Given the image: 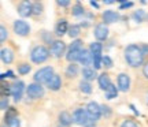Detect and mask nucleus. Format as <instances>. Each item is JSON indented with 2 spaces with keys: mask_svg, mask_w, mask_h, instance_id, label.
<instances>
[{
  "mask_svg": "<svg viewBox=\"0 0 148 127\" xmlns=\"http://www.w3.org/2000/svg\"><path fill=\"white\" fill-rule=\"evenodd\" d=\"M11 94V86L5 82H1V97H8Z\"/></svg>",
  "mask_w": 148,
  "mask_h": 127,
  "instance_id": "obj_29",
  "label": "nucleus"
},
{
  "mask_svg": "<svg viewBox=\"0 0 148 127\" xmlns=\"http://www.w3.org/2000/svg\"><path fill=\"white\" fill-rule=\"evenodd\" d=\"M125 59H126L127 64L132 66V67L141 66L144 62V55L141 52V47L134 45V44L126 47V49H125Z\"/></svg>",
  "mask_w": 148,
  "mask_h": 127,
  "instance_id": "obj_1",
  "label": "nucleus"
},
{
  "mask_svg": "<svg viewBox=\"0 0 148 127\" xmlns=\"http://www.w3.org/2000/svg\"><path fill=\"white\" fill-rule=\"evenodd\" d=\"M42 12V5L40 3H34L33 4V15H40Z\"/></svg>",
  "mask_w": 148,
  "mask_h": 127,
  "instance_id": "obj_34",
  "label": "nucleus"
},
{
  "mask_svg": "<svg viewBox=\"0 0 148 127\" xmlns=\"http://www.w3.org/2000/svg\"><path fill=\"white\" fill-rule=\"evenodd\" d=\"M73 120H74V123H77L78 126H85V127H93L95 126V123L90 122L89 115H88L86 109H82V108H78V109L74 111Z\"/></svg>",
  "mask_w": 148,
  "mask_h": 127,
  "instance_id": "obj_2",
  "label": "nucleus"
},
{
  "mask_svg": "<svg viewBox=\"0 0 148 127\" xmlns=\"http://www.w3.org/2000/svg\"><path fill=\"white\" fill-rule=\"evenodd\" d=\"M5 78H14V73L12 71H7L4 74H1V81H4Z\"/></svg>",
  "mask_w": 148,
  "mask_h": 127,
  "instance_id": "obj_41",
  "label": "nucleus"
},
{
  "mask_svg": "<svg viewBox=\"0 0 148 127\" xmlns=\"http://www.w3.org/2000/svg\"><path fill=\"white\" fill-rule=\"evenodd\" d=\"M101 60H103V58H101L100 55H93V60H92V64H93L95 70H97V69H100V67H101Z\"/></svg>",
  "mask_w": 148,
  "mask_h": 127,
  "instance_id": "obj_31",
  "label": "nucleus"
},
{
  "mask_svg": "<svg viewBox=\"0 0 148 127\" xmlns=\"http://www.w3.org/2000/svg\"><path fill=\"white\" fill-rule=\"evenodd\" d=\"M101 49H103V47H101L100 42H92L89 47V51L92 55H101Z\"/></svg>",
  "mask_w": 148,
  "mask_h": 127,
  "instance_id": "obj_22",
  "label": "nucleus"
},
{
  "mask_svg": "<svg viewBox=\"0 0 148 127\" xmlns=\"http://www.w3.org/2000/svg\"><path fill=\"white\" fill-rule=\"evenodd\" d=\"M69 32V25H67V21L66 19H60L56 23V27H55V33L58 36H63L64 33Z\"/></svg>",
  "mask_w": 148,
  "mask_h": 127,
  "instance_id": "obj_16",
  "label": "nucleus"
},
{
  "mask_svg": "<svg viewBox=\"0 0 148 127\" xmlns=\"http://www.w3.org/2000/svg\"><path fill=\"white\" fill-rule=\"evenodd\" d=\"M145 103H147V104H148V92H147V93H145Z\"/></svg>",
  "mask_w": 148,
  "mask_h": 127,
  "instance_id": "obj_47",
  "label": "nucleus"
},
{
  "mask_svg": "<svg viewBox=\"0 0 148 127\" xmlns=\"http://www.w3.org/2000/svg\"><path fill=\"white\" fill-rule=\"evenodd\" d=\"M58 4L62 7H67V5H70V1L69 0H58Z\"/></svg>",
  "mask_w": 148,
  "mask_h": 127,
  "instance_id": "obj_42",
  "label": "nucleus"
},
{
  "mask_svg": "<svg viewBox=\"0 0 148 127\" xmlns=\"http://www.w3.org/2000/svg\"><path fill=\"white\" fill-rule=\"evenodd\" d=\"M18 14L22 16V18H26V16H30L33 14V4L29 3V1H22L21 4L18 5Z\"/></svg>",
  "mask_w": 148,
  "mask_h": 127,
  "instance_id": "obj_9",
  "label": "nucleus"
},
{
  "mask_svg": "<svg viewBox=\"0 0 148 127\" xmlns=\"http://www.w3.org/2000/svg\"><path fill=\"white\" fill-rule=\"evenodd\" d=\"M29 71H30V66L26 63H22L21 66H18V73L22 75H25V74H29Z\"/></svg>",
  "mask_w": 148,
  "mask_h": 127,
  "instance_id": "obj_32",
  "label": "nucleus"
},
{
  "mask_svg": "<svg viewBox=\"0 0 148 127\" xmlns=\"http://www.w3.org/2000/svg\"><path fill=\"white\" fill-rule=\"evenodd\" d=\"M81 52H82V49H77V51H69L67 55H66V59L69 60V62H75V60H78L79 56H81Z\"/></svg>",
  "mask_w": 148,
  "mask_h": 127,
  "instance_id": "obj_21",
  "label": "nucleus"
},
{
  "mask_svg": "<svg viewBox=\"0 0 148 127\" xmlns=\"http://www.w3.org/2000/svg\"><path fill=\"white\" fill-rule=\"evenodd\" d=\"M53 75L55 74H53L52 67H42V69H40L36 74H34L33 78H34V81H36L37 84L41 85V84H48Z\"/></svg>",
  "mask_w": 148,
  "mask_h": 127,
  "instance_id": "obj_4",
  "label": "nucleus"
},
{
  "mask_svg": "<svg viewBox=\"0 0 148 127\" xmlns=\"http://www.w3.org/2000/svg\"><path fill=\"white\" fill-rule=\"evenodd\" d=\"M0 108H1V111H8V98L7 97H1Z\"/></svg>",
  "mask_w": 148,
  "mask_h": 127,
  "instance_id": "obj_35",
  "label": "nucleus"
},
{
  "mask_svg": "<svg viewBox=\"0 0 148 127\" xmlns=\"http://www.w3.org/2000/svg\"><path fill=\"white\" fill-rule=\"evenodd\" d=\"M118 88L121 92H127L130 88V78L127 74H119L118 75Z\"/></svg>",
  "mask_w": 148,
  "mask_h": 127,
  "instance_id": "obj_12",
  "label": "nucleus"
},
{
  "mask_svg": "<svg viewBox=\"0 0 148 127\" xmlns=\"http://www.w3.org/2000/svg\"><path fill=\"white\" fill-rule=\"evenodd\" d=\"M119 19V14L118 12H115V11L112 10H106L104 12H103V21L107 23H114V22H116Z\"/></svg>",
  "mask_w": 148,
  "mask_h": 127,
  "instance_id": "obj_13",
  "label": "nucleus"
},
{
  "mask_svg": "<svg viewBox=\"0 0 148 127\" xmlns=\"http://www.w3.org/2000/svg\"><path fill=\"white\" fill-rule=\"evenodd\" d=\"M121 127H138V126L133 122V120H130V119H129V120H125V122L122 123Z\"/></svg>",
  "mask_w": 148,
  "mask_h": 127,
  "instance_id": "obj_39",
  "label": "nucleus"
},
{
  "mask_svg": "<svg viewBox=\"0 0 148 127\" xmlns=\"http://www.w3.org/2000/svg\"><path fill=\"white\" fill-rule=\"evenodd\" d=\"M77 49H82V41L81 40H75L71 42V45L69 47V51H77Z\"/></svg>",
  "mask_w": 148,
  "mask_h": 127,
  "instance_id": "obj_33",
  "label": "nucleus"
},
{
  "mask_svg": "<svg viewBox=\"0 0 148 127\" xmlns=\"http://www.w3.org/2000/svg\"><path fill=\"white\" fill-rule=\"evenodd\" d=\"M0 56H1L3 63H5V64L12 63V60H14V52L11 51L10 48H3L1 52H0Z\"/></svg>",
  "mask_w": 148,
  "mask_h": 127,
  "instance_id": "obj_15",
  "label": "nucleus"
},
{
  "mask_svg": "<svg viewBox=\"0 0 148 127\" xmlns=\"http://www.w3.org/2000/svg\"><path fill=\"white\" fill-rule=\"evenodd\" d=\"M77 74H78V66H75L74 63H71L69 67H67V70H66V75L71 78V77H75Z\"/></svg>",
  "mask_w": 148,
  "mask_h": 127,
  "instance_id": "obj_26",
  "label": "nucleus"
},
{
  "mask_svg": "<svg viewBox=\"0 0 148 127\" xmlns=\"http://www.w3.org/2000/svg\"><path fill=\"white\" fill-rule=\"evenodd\" d=\"M14 116H16V111L14 108H8V111L5 113V119H10V117H14Z\"/></svg>",
  "mask_w": 148,
  "mask_h": 127,
  "instance_id": "obj_38",
  "label": "nucleus"
},
{
  "mask_svg": "<svg viewBox=\"0 0 148 127\" xmlns=\"http://www.w3.org/2000/svg\"><path fill=\"white\" fill-rule=\"evenodd\" d=\"M64 49H66V44L63 41H53L52 45H51V53L55 58H60L64 53Z\"/></svg>",
  "mask_w": 148,
  "mask_h": 127,
  "instance_id": "obj_10",
  "label": "nucleus"
},
{
  "mask_svg": "<svg viewBox=\"0 0 148 127\" xmlns=\"http://www.w3.org/2000/svg\"><path fill=\"white\" fill-rule=\"evenodd\" d=\"M47 85H48V88H49L51 90H55V92H56V90H59L60 89V86H62V79H60V77H59V75L55 74Z\"/></svg>",
  "mask_w": 148,
  "mask_h": 127,
  "instance_id": "obj_19",
  "label": "nucleus"
},
{
  "mask_svg": "<svg viewBox=\"0 0 148 127\" xmlns=\"http://www.w3.org/2000/svg\"><path fill=\"white\" fill-rule=\"evenodd\" d=\"M79 90L85 94H89V93H92V86L89 85L88 81H81L79 82Z\"/></svg>",
  "mask_w": 148,
  "mask_h": 127,
  "instance_id": "obj_23",
  "label": "nucleus"
},
{
  "mask_svg": "<svg viewBox=\"0 0 148 127\" xmlns=\"http://www.w3.org/2000/svg\"><path fill=\"white\" fill-rule=\"evenodd\" d=\"M23 90H25V84L22 81H15L14 84L11 85V96L14 97L15 101H19L22 98L23 94Z\"/></svg>",
  "mask_w": 148,
  "mask_h": 127,
  "instance_id": "obj_7",
  "label": "nucleus"
},
{
  "mask_svg": "<svg viewBox=\"0 0 148 127\" xmlns=\"http://www.w3.org/2000/svg\"><path fill=\"white\" fill-rule=\"evenodd\" d=\"M101 63L104 64V66H106L107 69H110V67H112V60H111V59L108 58V56H104V58H103V60H101Z\"/></svg>",
  "mask_w": 148,
  "mask_h": 127,
  "instance_id": "obj_37",
  "label": "nucleus"
},
{
  "mask_svg": "<svg viewBox=\"0 0 148 127\" xmlns=\"http://www.w3.org/2000/svg\"><path fill=\"white\" fill-rule=\"evenodd\" d=\"M116 96H118V89H116L115 86H114V85L111 84V86L106 90V97L111 100V98H115Z\"/></svg>",
  "mask_w": 148,
  "mask_h": 127,
  "instance_id": "obj_25",
  "label": "nucleus"
},
{
  "mask_svg": "<svg viewBox=\"0 0 148 127\" xmlns=\"http://www.w3.org/2000/svg\"><path fill=\"white\" fill-rule=\"evenodd\" d=\"M69 36L71 38H75V37H78V34L81 33V26L79 25H73V26H70L69 27Z\"/></svg>",
  "mask_w": 148,
  "mask_h": 127,
  "instance_id": "obj_24",
  "label": "nucleus"
},
{
  "mask_svg": "<svg viewBox=\"0 0 148 127\" xmlns=\"http://www.w3.org/2000/svg\"><path fill=\"white\" fill-rule=\"evenodd\" d=\"M97 81H99L100 89H103V90H107L111 86L110 77H108V74H106V73H103L101 75H99V77H97Z\"/></svg>",
  "mask_w": 148,
  "mask_h": 127,
  "instance_id": "obj_17",
  "label": "nucleus"
},
{
  "mask_svg": "<svg viewBox=\"0 0 148 127\" xmlns=\"http://www.w3.org/2000/svg\"><path fill=\"white\" fill-rule=\"evenodd\" d=\"M26 93H27V96H29L30 98L37 100V98H40V97L44 96V88H42L40 84L34 82V84H30L26 88Z\"/></svg>",
  "mask_w": 148,
  "mask_h": 127,
  "instance_id": "obj_6",
  "label": "nucleus"
},
{
  "mask_svg": "<svg viewBox=\"0 0 148 127\" xmlns=\"http://www.w3.org/2000/svg\"><path fill=\"white\" fill-rule=\"evenodd\" d=\"M48 58H49V51L44 45H38V47L33 48L32 53H30V59H32L33 63L36 64L44 63Z\"/></svg>",
  "mask_w": 148,
  "mask_h": 127,
  "instance_id": "obj_3",
  "label": "nucleus"
},
{
  "mask_svg": "<svg viewBox=\"0 0 148 127\" xmlns=\"http://www.w3.org/2000/svg\"><path fill=\"white\" fill-rule=\"evenodd\" d=\"M101 113L104 115V116H110L111 115V111H110V108L106 105H101Z\"/></svg>",
  "mask_w": 148,
  "mask_h": 127,
  "instance_id": "obj_40",
  "label": "nucleus"
},
{
  "mask_svg": "<svg viewBox=\"0 0 148 127\" xmlns=\"http://www.w3.org/2000/svg\"><path fill=\"white\" fill-rule=\"evenodd\" d=\"M133 5V3H130V1H129V3H122L121 4V10L122 8H129V7H132Z\"/></svg>",
  "mask_w": 148,
  "mask_h": 127,
  "instance_id": "obj_45",
  "label": "nucleus"
},
{
  "mask_svg": "<svg viewBox=\"0 0 148 127\" xmlns=\"http://www.w3.org/2000/svg\"><path fill=\"white\" fill-rule=\"evenodd\" d=\"M90 5H92V7H95V8H97V7H99V4H97V3H95V1H90Z\"/></svg>",
  "mask_w": 148,
  "mask_h": 127,
  "instance_id": "obj_46",
  "label": "nucleus"
},
{
  "mask_svg": "<svg viewBox=\"0 0 148 127\" xmlns=\"http://www.w3.org/2000/svg\"><path fill=\"white\" fill-rule=\"evenodd\" d=\"M82 77H84V81H93L97 77L96 75V70L90 69V67H84L82 69Z\"/></svg>",
  "mask_w": 148,
  "mask_h": 127,
  "instance_id": "obj_20",
  "label": "nucleus"
},
{
  "mask_svg": "<svg viewBox=\"0 0 148 127\" xmlns=\"http://www.w3.org/2000/svg\"><path fill=\"white\" fill-rule=\"evenodd\" d=\"M141 52H143V55H144V58L148 55V45H143L141 47Z\"/></svg>",
  "mask_w": 148,
  "mask_h": 127,
  "instance_id": "obj_44",
  "label": "nucleus"
},
{
  "mask_svg": "<svg viewBox=\"0 0 148 127\" xmlns=\"http://www.w3.org/2000/svg\"><path fill=\"white\" fill-rule=\"evenodd\" d=\"M5 123H7V127H19L21 126V120H19V117L18 116L5 119Z\"/></svg>",
  "mask_w": 148,
  "mask_h": 127,
  "instance_id": "obj_27",
  "label": "nucleus"
},
{
  "mask_svg": "<svg viewBox=\"0 0 148 127\" xmlns=\"http://www.w3.org/2000/svg\"><path fill=\"white\" fill-rule=\"evenodd\" d=\"M95 37L99 41H103V40H106L108 37V27H107L106 23H99L95 27Z\"/></svg>",
  "mask_w": 148,
  "mask_h": 127,
  "instance_id": "obj_11",
  "label": "nucleus"
},
{
  "mask_svg": "<svg viewBox=\"0 0 148 127\" xmlns=\"http://www.w3.org/2000/svg\"><path fill=\"white\" fill-rule=\"evenodd\" d=\"M59 122H60V124H62V126L69 127L70 124L74 122V120H73V116L70 115L69 112L63 111V112H60V113H59Z\"/></svg>",
  "mask_w": 148,
  "mask_h": 127,
  "instance_id": "obj_18",
  "label": "nucleus"
},
{
  "mask_svg": "<svg viewBox=\"0 0 148 127\" xmlns=\"http://www.w3.org/2000/svg\"><path fill=\"white\" fill-rule=\"evenodd\" d=\"M7 34H8V32H7V29H5L4 26L0 27V41L4 42L5 38H7Z\"/></svg>",
  "mask_w": 148,
  "mask_h": 127,
  "instance_id": "obj_36",
  "label": "nucleus"
},
{
  "mask_svg": "<svg viewBox=\"0 0 148 127\" xmlns=\"http://www.w3.org/2000/svg\"><path fill=\"white\" fill-rule=\"evenodd\" d=\"M92 60H93V55L90 53V51L82 49V52H81V56H79V59H78L79 63L84 64L85 67H88V66L92 63Z\"/></svg>",
  "mask_w": 148,
  "mask_h": 127,
  "instance_id": "obj_14",
  "label": "nucleus"
},
{
  "mask_svg": "<svg viewBox=\"0 0 148 127\" xmlns=\"http://www.w3.org/2000/svg\"><path fill=\"white\" fill-rule=\"evenodd\" d=\"M86 112H88V115H89V119L92 123H96V120H99L100 116L103 115L101 113V105H99L95 101H90L88 107H86Z\"/></svg>",
  "mask_w": 148,
  "mask_h": 127,
  "instance_id": "obj_5",
  "label": "nucleus"
},
{
  "mask_svg": "<svg viewBox=\"0 0 148 127\" xmlns=\"http://www.w3.org/2000/svg\"><path fill=\"white\" fill-rule=\"evenodd\" d=\"M143 74H144V77L148 79V62L145 64H144V67H143Z\"/></svg>",
  "mask_w": 148,
  "mask_h": 127,
  "instance_id": "obj_43",
  "label": "nucleus"
},
{
  "mask_svg": "<svg viewBox=\"0 0 148 127\" xmlns=\"http://www.w3.org/2000/svg\"><path fill=\"white\" fill-rule=\"evenodd\" d=\"M14 32H15L18 36L25 37V36H27V34H29V32H30V26H29L25 21L18 19V21L14 22Z\"/></svg>",
  "mask_w": 148,
  "mask_h": 127,
  "instance_id": "obj_8",
  "label": "nucleus"
},
{
  "mask_svg": "<svg viewBox=\"0 0 148 127\" xmlns=\"http://www.w3.org/2000/svg\"><path fill=\"white\" fill-rule=\"evenodd\" d=\"M84 7L79 4V3H77V4H74L73 5V11H71V14H73L74 16H79V15H82L84 14Z\"/></svg>",
  "mask_w": 148,
  "mask_h": 127,
  "instance_id": "obj_28",
  "label": "nucleus"
},
{
  "mask_svg": "<svg viewBox=\"0 0 148 127\" xmlns=\"http://www.w3.org/2000/svg\"><path fill=\"white\" fill-rule=\"evenodd\" d=\"M1 127H4V126H1Z\"/></svg>",
  "mask_w": 148,
  "mask_h": 127,
  "instance_id": "obj_48",
  "label": "nucleus"
},
{
  "mask_svg": "<svg viewBox=\"0 0 148 127\" xmlns=\"http://www.w3.org/2000/svg\"><path fill=\"white\" fill-rule=\"evenodd\" d=\"M144 18H145V12H144V10H138L133 14V19H134L136 22H143Z\"/></svg>",
  "mask_w": 148,
  "mask_h": 127,
  "instance_id": "obj_30",
  "label": "nucleus"
}]
</instances>
